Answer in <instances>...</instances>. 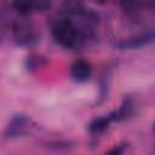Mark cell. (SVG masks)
Here are the masks:
<instances>
[{
    "instance_id": "1",
    "label": "cell",
    "mask_w": 155,
    "mask_h": 155,
    "mask_svg": "<svg viewBox=\"0 0 155 155\" xmlns=\"http://www.w3.org/2000/svg\"><path fill=\"white\" fill-rule=\"evenodd\" d=\"M51 31L54 41L65 48H73L79 45L80 41H82V38L80 36L76 27L68 17L57 19L53 23Z\"/></svg>"
},
{
    "instance_id": "2",
    "label": "cell",
    "mask_w": 155,
    "mask_h": 155,
    "mask_svg": "<svg viewBox=\"0 0 155 155\" xmlns=\"http://www.w3.org/2000/svg\"><path fill=\"white\" fill-rule=\"evenodd\" d=\"M12 36L21 47H33L40 41V34L33 23L18 19L12 23Z\"/></svg>"
},
{
    "instance_id": "3",
    "label": "cell",
    "mask_w": 155,
    "mask_h": 155,
    "mask_svg": "<svg viewBox=\"0 0 155 155\" xmlns=\"http://www.w3.org/2000/svg\"><path fill=\"white\" fill-rule=\"evenodd\" d=\"M34 128V122L24 114H17L11 117L6 128L5 136L6 138H18L28 134Z\"/></svg>"
},
{
    "instance_id": "4",
    "label": "cell",
    "mask_w": 155,
    "mask_h": 155,
    "mask_svg": "<svg viewBox=\"0 0 155 155\" xmlns=\"http://www.w3.org/2000/svg\"><path fill=\"white\" fill-rule=\"evenodd\" d=\"M153 42H155V30L149 29V30H145L136 36L117 41L115 44V47H117L120 50H136V48L148 46Z\"/></svg>"
},
{
    "instance_id": "5",
    "label": "cell",
    "mask_w": 155,
    "mask_h": 155,
    "mask_svg": "<svg viewBox=\"0 0 155 155\" xmlns=\"http://www.w3.org/2000/svg\"><path fill=\"white\" fill-rule=\"evenodd\" d=\"M92 67L85 59H76L70 67V76L75 82L82 84L91 79Z\"/></svg>"
},
{
    "instance_id": "6",
    "label": "cell",
    "mask_w": 155,
    "mask_h": 155,
    "mask_svg": "<svg viewBox=\"0 0 155 155\" xmlns=\"http://www.w3.org/2000/svg\"><path fill=\"white\" fill-rule=\"evenodd\" d=\"M132 110H133V102H132V99L131 98H125L122 104H121V107L117 110L110 113L109 116H110V119L113 121H120V120H124V119L128 117L132 114Z\"/></svg>"
},
{
    "instance_id": "7",
    "label": "cell",
    "mask_w": 155,
    "mask_h": 155,
    "mask_svg": "<svg viewBox=\"0 0 155 155\" xmlns=\"http://www.w3.org/2000/svg\"><path fill=\"white\" fill-rule=\"evenodd\" d=\"M111 121H113V120L110 119L109 115L96 117V119H93V120L88 124V132H90L91 134H99V133L104 132V131L109 127V125H110Z\"/></svg>"
},
{
    "instance_id": "8",
    "label": "cell",
    "mask_w": 155,
    "mask_h": 155,
    "mask_svg": "<svg viewBox=\"0 0 155 155\" xmlns=\"http://www.w3.org/2000/svg\"><path fill=\"white\" fill-rule=\"evenodd\" d=\"M12 7L13 10L22 15V16H27L30 15L31 12L36 11V1H31V0H17L12 2Z\"/></svg>"
},
{
    "instance_id": "9",
    "label": "cell",
    "mask_w": 155,
    "mask_h": 155,
    "mask_svg": "<svg viewBox=\"0 0 155 155\" xmlns=\"http://www.w3.org/2000/svg\"><path fill=\"white\" fill-rule=\"evenodd\" d=\"M24 64H25L27 70L35 71V70H39L40 68L46 65V59H45V57H42L40 54H30L27 57Z\"/></svg>"
},
{
    "instance_id": "10",
    "label": "cell",
    "mask_w": 155,
    "mask_h": 155,
    "mask_svg": "<svg viewBox=\"0 0 155 155\" xmlns=\"http://www.w3.org/2000/svg\"><path fill=\"white\" fill-rule=\"evenodd\" d=\"M126 148H127V144H125V143L119 144V145H115V147H114L107 155H122Z\"/></svg>"
},
{
    "instance_id": "11",
    "label": "cell",
    "mask_w": 155,
    "mask_h": 155,
    "mask_svg": "<svg viewBox=\"0 0 155 155\" xmlns=\"http://www.w3.org/2000/svg\"><path fill=\"white\" fill-rule=\"evenodd\" d=\"M153 132H154V134H155V122H154V125H153Z\"/></svg>"
}]
</instances>
